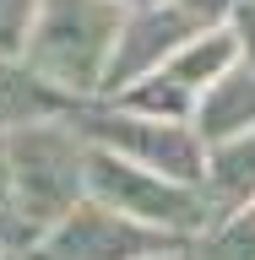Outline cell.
Segmentation results:
<instances>
[{"mask_svg":"<svg viewBox=\"0 0 255 260\" xmlns=\"http://www.w3.org/2000/svg\"><path fill=\"white\" fill-rule=\"evenodd\" d=\"M201 179H207L217 201L228 206H239L255 195V125L239 130V136H223V141H212V152L201 157Z\"/></svg>","mask_w":255,"mask_h":260,"instance_id":"obj_8","label":"cell"},{"mask_svg":"<svg viewBox=\"0 0 255 260\" xmlns=\"http://www.w3.org/2000/svg\"><path fill=\"white\" fill-rule=\"evenodd\" d=\"M190 32V16L174 11V6H163V11H152L147 6L141 22H130V32L120 38V49H109V60H103V81L109 87H120V81L141 76L147 65H158L174 54V44Z\"/></svg>","mask_w":255,"mask_h":260,"instance_id":"obj_6","label":"cell"},{"mask_svg":"<svg viewBox=\"0 0 255 260\" xmlns=\"http://www.w3.org/2000/svg\"><path fill=\"white\" fill-rule=\"evenodd\" d=\"M81 190H87V201L120 211V217H130L141 228L174 233V239L207 228V211H212V201L195 184H179V179H163L152 168H136V162L114 157L103 146H81Z\"/></svg>","mask_w":255,"mask_h":260,"instance_id":"obj_2","label":"cell"},{"mask_svg":"<svg viewBox=\"0 0 255 260\" xmlns=\"http://www.w3.org/2000/svg\"><path fill=\"white\" fill-rule=\"evenodd\" d=\"M33 11H38V0H0V54H11V49L27 44Z\"/></svg>","mask_w":255,"mask_h":260,"instance_id":"obj_12","label":"cell"},{"mask_svg":"<svg viewBox=\"0 0 255 260\" xmlns=\"http://www.w3.org/2000/svg\"><path fill=\"white\" fill-rule=\"evenodd\" d=\"M201 255H207V260H255V211L228 217V222L207 239Z\"/></svg>","mask_w":255,"mask_h":260,"instance_id":"obj_11","label":"cell"},{"mask_svg":"<svg viewBox=\"0 0 255 260\" xmlns=\"http://www.w3.org/2000/svg\"><path fill=\"white\" fill-rule=\"evenodd\" d=\"M195 125H201V141H223V136H239L255 125V76H217L195 109Z\"/></svg>","mask_w":255,"mask_h":260,"instance_id":"obj_7","label":"cell"},{"mask_svg":"<svg viewBox=\"0 0 255 260\" xmlns=\"http://www.w3.org/2000/svg\"><path fill=\"white\" fill-rule=\"evenodd\" d=\"M244 32H250V38H244V44H250V60H255V11L244 16Z\"/></svg>","mask_w":255,"mask_h":260,"instance_id":"obj_14","label":"cell"},{"mask_svg":"<svg viewBox=\"0 0 255 260\" xmlns=\"http://www.w3.org/2000/svg\"><path fill=\"white\" fill-rule=\"evenodd\" d=\"M228 65H234V38H228V32H207V38H195V44H185V49L168 54L163 81H174L179 92L190 98V87H212Z\"/></svg>","mask_w":255,"mask_h":260,"instance_id":"obj_9","label":"cell"},{"mask_svg":"<svg viewBox=\"0 0 255 260\" xmlns=\"http://www.w3.org/2000/svg\"><path fill=\"white\" fill-rule=\"evenodd\" d=\"M49 81H33V76H16L11 65H0V130H22V125H38L44 114H54L60 98L44 92Z\"/></svg>","mask_w":255,"mask_h":260,"instance_id":"obj_10","label":"cell"},{"mask_svg":"<svg viewBox=\"0 0 255 260\" xmlns=\"http://www.w3.org/2000/svg\"><path fill=\"white\" fill-rule=\"evenodd\" d=\"M11 239V179H6V146H0V244Z\"/></svg>","mask_w":255,"mask_h":260,"instance_id":"obj_13","label":"cell"},{"mask_svg":"<svg viewBox=\"0 0 255 260\" xmlns=\"http://www.w3.org/2000/svg\"><path fill=\"white\" fill-rule=\"evenodd\" d=\"M168 255H179L174 233L141 228L98 201H76L33 244V260H168Z\"/></svg>","mask_w":255,"mask_h":260,"instance_id":"obj_4","label":"cell"},{"mask_svg":"<svg viewBox=\"0 0 255 260\" xmlns=\"http://www.w3.org/2000/svg\"><path fill=\"white\" fill-rule=\"evenodd\" d=\"M136 6H163V0H136Z\"/></svg>","mask_w":255,"mask_h":260,"instance_id":"obj_15","label":"cell"},{"mask_svg":"<svg viewBox=\"0 0 255 260\" xmlns=\"http://www.w3.org/2000/svg\"><path fill=\"white\" fill-rule=\"evenodd\" d=\"M38 32H33V71L65 92H87L103 76V60L114 49L120 16L114 0H44Z\"/></svg>","mask_w":255,"mask_h":260,"instance_id":"obj_3","label":"cell"},{"mask_svg":"<svg viewBox=\"0 0 255 260\" xmlns=\"http://www.w3.org/2000/svg\"><path fill=\"white\" fill-rule=\"evenodd\" d=\"M87 136H93L103 152L136 162V168H152L163 179H179V184H201V136L179 130L174 119H147V114H120V119H87Z\"/></svg>","mask_w":255,"mask_h":260,"instance_id":"obj_5","label":"cell"},{"mask_svg":"<svg viewBox=\"0 0 255 260\" xmlns=\"http://www.w3.org/2000/svg\"><path fill=\"white\" fill-rule=\"evenodd\" d=\"M6 146L11 179V244H38L81 195V141L54 125H22Z\"/></svg>","mask_w":255,"mask_h":260,"instance_id":"obj_1","label":"cell"}]
</instances>
